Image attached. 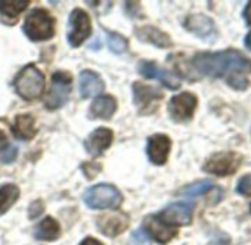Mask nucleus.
<instances>
[{"instance_id":"1","label":"nucleus","mask_w":251,"mask_h":245,"mask_svg":"<svg viewBox=\"0 0 251 245\" xmlns=\"http://www.w3.org/2000/svg\"><path fill=\"white\" fill-rule=\"evenodd\" d=\"M192 65L202 75L213 78H230L235 75L251 74V59L236 50L197 53L192 58Z\"/></svg>"},{"instance_id":"2","label":"nucleus","mask_w":251,"mask_h":245,"mask_svg":"<svg viewBox=\"0 0 251 245\" xmlns=\"http://www.w3.org/2000/svg\"><path fill=\"white\" fill-rule=\"evenodd\" d=\"M14 86L17 93L25 100H34L45 90V75L34 65L24 67L15 77Z\"/></svg>"},{"instance_id":"3","label":"nucleus","mask_w":251,"mask_h":245,"mask_svg":"<svg viewBox=\"0 0 251 245\" xmlns=\"http://www.w3.org/2000/svg\"><path fill=\"white\" fill-rule=\"evenodd\" d=\"M84 202L93 210H114L123 202L121 192L109 183H99L92 186L84 194Z\"/></svg>"},{"instance_id":"4","label":"nucleus","mask_w":251,"mask_h":245,"mask_svg":"<svg viewBox=\"0 0 251 245\" xmlns=\"http://www.w3.org/2000/svg\"><path fill=\"white\" fill-rule=\"evenodd\" d=\"M24 31L33 42H45L55 34V21L45 9H34L25 20Z\"/></svg>"},{"instance_id":"5","label":"nucleus","mask_w":251,"mask_h":245,"mask_svg":"<svg viewBox=\"0 0 251 245\" xmlns=\"http://www.w3.org/2000/svg\"><path fill=\"white\" fill-rule=\"evenodd\" d=\"M73 87V77L65 71H58L52 75V86L46 96V108L58 109L61 108L70 96Z\"/></svg>"},{"instance_id":"6","label":"nucleus","mask_w":251,"mask_h":245,"mask_svg":"<svg viewBox=\"0 0 251 245\" xmlns=\"http://www.w3.org/2000/svg\"><path fill=\"white\" fill-rule=\"evenodd\" d=\"M241 163L242 157L236 152H217L205 161L204 170L214 176L225 177L233 174L239 169Z\"/></svg>"},{"instance_id":"7","label":"nucleus","mask_w":251,"mask_h":245,"mask_svg":"<svg viewBox=\"0 0 251 245\" xmlns=\"http://www.w3.org/2000/svg\"><path fill=\"white\" fill-rule=\"evenodd\" d=\"M92 33V23L83 9H74L68 21V42L73 48H78Z\"/></svg>"},{"instance_id":"8","label":"nucleus","mask_w":251,"mask_h":245,"mask_svg":"<svg viewBox=\"0 0 251 245\" xmlns=\"http://www.w3.org/2000/svg\"><path fill=\"white\" fill-rule=\"evenodd\" d=\"M133 99H135V105L138 111L142 115H148V114H152L158 108V103L163 99V93L158 89H154L144 83H135Z\"/></svg>"},{"instance_id":"9","label":"nucleus","mask_w":251,"mask_h":245,"mask_svg":"<svg viewBox=\"0 0 251 245\" xmlns=\"http://www.w3.org/2000/svg\"><path fill=\"white\" fill-rule=\"evenodd\" d=\"M198 105V99L195 95L192 93H179L176 96H173L169 102V112L170 117L176 121V122H185L189 121L194 117V112L197 109Z\"/></svg>"},{"instance_id":"10","label":"nucleus","mask_w":251,"mask_h":245,"mask_svg":"<svg viewBox=\"0 0 251 245\" xmlns=\"http://www.w3.org/2000/svg\"><path fill=\"white\" fill-rule=\"evenodd\" d=\"M194 205L188 202H175L166 207L157 217L167 226H186L192 220Z\"/></svg>"},{"instance_id":"11","label":"nucleus","mask_w":251,"mask_h":245,"mask_svg":"<svg viewBox=\"0 0 251 245\" xmlns=\"http://www.w3.org/2000/svg\"><path fill=\"white\" fill-rule=\"evenodd\" d=\"M172 148V141L166 135H154L148 139L147 154L152 164L163 166L166 164Z\"/></svg>"},{"instance_id":"12","label":"nucleus","mask_w":251,"mask_h":245,"mask_svg":"<svg viewBox=\"0 0 251 245\" xmlns=\"http://www.w3.org/2000/svg\"><path fill=\"white\" fill-rule=\"evenodd\" d=\"M185 28L204 40H213L217 36L214 23L211 21V18H208L202 14L189 15L185 20Z\"/></svg>"},{"instance_id":"13","label":"nucleus","mask_w":251,"mask_h":245,"mask_svg":"<svg viewBox=\"0 0 251 245\" xmlns=\"http://www.w3.org/2000/svg\"><path fill=\"white\" fill-rule=\"evenodd\" d=\"M138 70L141 73V75L147 77V78H157L158 81H161L166 87L176 90L180 87V81L179 78H176V75H173L169 71L160 70L158 65L155 62H150V61H142L138 65Z\"/></svg>"},{"instance_id":"14","label":"nucleus","mask_w":251,"mask_h":245,"mask_svg":"<svg viewBox=\"0 0 251 245\" xmlns=\"http://www.w3.org/2000/svg\"><path fill=\"white\" fill-rule=\"evenodd\" d=\"M144 230L148 236L155 239L158 244H167L176 236V230L164 224L157 216H148L144 220Z\"/></svg>"},{"instance_id":"15","label":"nucleus","mask_w":251,"mask_h":245,"mask_svg":"<svg viewBox=\"0 0 251 245\" xmlns=\"http://www.w3.org/2000/svg\"><path fill=\"white\" fill-rule=\"evenodd\" d=\"M112 139H114V133L109 129L100 127V129H96L93 133H90L84 147L92 157H99L111 147Z\"/></svg>"},{"instance_id":"16","label":"nucleus","mask_w":251,"mask_h":245,"mask_svg":"<svg viewBox=\"0 0 251 245\" xmlns=\"http://www.w3.org/2000/svg\"><path fill=\"white\" fill-rule=\"evenodd\" d=\"M78 87H80V96L87 99V98H93V96H98L99 93H102L105 89V83L99 77V74H96L95 71L84 70L80 73Z\"/></svg>"},{"instance_id":"17","label":"nucleus","mask_w":251,"mask_h":245,"mask_svg":"<svg viewBox=\"0 0 251 245\" xmlns=\"http://www.w3.org/2000/svg\"><path fill=\"white\" fill-rule=\"evenodd\" d=\"M129 226L127 216L123 214H112V216H100L98 219V227L99 230L106 236H117L121 232H124Z\"/></svg>"},{"instance_id":"18","label":"nucleus","mask_w":251,"mask_h":245,"mask_svg":"<svg viewBox=\"0 0 251 245\" xmlns=\"http://www.w3.org/2000/svg\"><path fill=\"white\" fill-rule=\"evenodd\" d=\"M136 36L139 40L142 42H147V43H151L157 48H170L173 45L172 39L161 30L152 27V25H145V27H139L136 28Z\"/></svg>"},{"instance_id":"19","label":"nucleus","mask_w":251,"mask_h":245,"mask_svg":"<svg viewBox=\"0 0 251 245\" xmlns=\"http://www.w3.org/2000/svg\"><path fill=\"white\" fill-rule=\"evenodd\" d=\"M115 111H117V100L112 96H99L92 102L89 108V117L93 120L95 118L109 120Z\"/></svg>"},{"instance_id":"20","label":"nucleus","mask_w":251,"mask_h":245,"mask_svg":"<svg viewBox=\"0 0 251 245\" xmlns=\"http://www.w3.org/2000/svg\"><path fill=\"white\" fill-rule=\"evenodd\" d=\"M14 135L18 139L23 141H30L36 136L37 127H36V120L31 114H20L15 118L14 127H12Z\"/></svg>"},{"instance_id":"21","label":"nucleus","mask_w":251,"mask_h":245,"mask_svg":"<svg viewBox=\"0 0 251 245\" xmlns=\"http://www.w3.org/2000/svg\"><path fill=\"white\" fill-rule=\"evenodd\" d=\"M34 235L40 241H55L61 235V226H59V223L55 219L46 217V219H43L39 223Z\"/></svg>"},{"instance_id":"22","label":"nucleus","mask_w":251,"mask_h":245,"mask_svg":"<svg viewBox=\"0 0 251 245\" xmlns=\"http://www.w3.org/2000/svg\"><path fill=\"white\" fill-rule=\"evenodd\" d=\"M20 196V189L18 186L8 183L0 188V214L6 213L18 199Z\"/></svg>"},{"instance_id":"23","label":"nucleus","mask_w":251,"mask_h":245,"mask_svg":"<svg viewBox=\"0 0 251 245\" xmlns=\"http://www.w3.org/2000/svg\"><path fill=\"white\" fill-rule=\"evenodd\" d=\"M28 3H30L28 0H2V2H0V14L5 18L15 21V18L23 11H25Z\"/></svg>"},{"instance_id":"24","label":"nucleus","mask_w":251,"mask_h":245,"mask_svg":"<svg viewBox=\"0 0 251 245\" xmlns=\"http://www.w3.org/2000/svg\"><path fill=\"white\" fill-rule=\"evenodd\" d=\"M210 189H213V183L210 180H201V182L188 185L183 189H180V195H185V196H200V195L207 194Z\"/></svg>"},{"instance_id":"25","label":"nucleus","mask_w":251,"mask_h":245,"mask_svg":"<svg viewBox=\"0 0 251 245\" xmlns=\"http://www.w3.org/2000/svg\"><path fill=\"white\" fill-rule=\"evenodd\" d=\"M106 39H108V48L111 52L120 55L127 50V40H126L123 36H120L117 33H109L106 36Z\"/></svg>"},{"instance_id":"26","label":"nucleus","mask_w":251,"mask_h":245,"mask_svg":"<svg viewBox=\"0 0 251 245\" xmlns=\"http://www.w3.org/2000/svg\"><path fill=\"white\" fill-rule=\"evenodd\" d=\"M130 245H151L150 236L145 233L144 229H138L130 236Z\"/></svg>"},{"instance_id":"27","label":"nucleus","mask_w":251,"mask_h":245,"mask_svg":"<svg viewBox=\"0 0 251 245\" xmlns=\"http://www.w3.org/2000/svg\"><path fill=\"white\" fill-rule=\"evenodd\" d=\"M236 192L244 196H251V174H245L244 177H241L236 186Z\"/></svg>"},{"instance_id":"28","label":"nucleus","mask_w":251,"mask_h":245,"mask_svg":"<svg viewBox=\"0 0 251 245\" xmlns=\"http://www.w3.org/2000/svg\"><path fill=\"white\" fill-rule=\"evenodd\" d=\"M17 157H18V148L14 145L5 148L2 152H0V160H2V163H5V164L14 163L17 160Z\"/></svg>"},{"instance_id":"29","label":"nucleus","mask_w":251,"mask_h":245,"mask_svg":"<svg viewBox=\"0 0 251 245\" xmlns=\"http://www.w3.org/2000/svg\"><path fill=\"white\" fill-rule=\"evenodd\" d=\"M227 84L232 86L236 90H244V89L248 87V80L244 75H235V77L227 78Z\"/></svg>"},{"instance_id":"30","label":"nucleus","mask_w":251,"mask_h":245,"mask_svg":"<svg viewBox=\"0 0 251 245\" xmlns=\"http://www.w3.org/2000/svg\"><path fill=\"white\" fill-rule=\"evenodd\" d=\"M42 211H43V202H42V201H36V202H33L31 207H30V217L34 219V217L40 216Z\"/></svg>"},{"instance_id":"31","label":"nucleus","mask_w":251,"mask_h":245,"mask_svg":"<svg viewBox=\"0 0 251 245\" xmlns=\"http://www.w3.org/2000/svg\"><path fill=\"white\" fill-rule=\"evenodd\" d=\"M244 18H245L247 24L251 25V2H248L245 9H244Z\"/></svg>"},{"instance_id":"32","label":"nucleus","mask_w":251,"mask_h":245,"mask_svg":"<svg viewBox=\"0 0 251 245\" xmlns=\"http://www.w3.org/2000/svg\"><path fill=\"white\" fill-rule=\"evenodd\" d=\"M80 245H103L102 242H99L98 239H95V238H86L84 241H81V244Z\"/></svg>"},{"instance_id":"33","label":"nucleus","mask_w":251,"mask_h":245,"mask_svg":"<svg viewBox=\"0 0 251 245\" xmlns=\"http://www.w3.org/2000/svg\"><path fill=\"white\" fill-rule=\"evenodd\" d=\"M245 46H247V49L248 50H251V31L247 34V37H245Z\"/></svg>"},{"instance_id":"34","label":"nucleus","mask_w":251,"mask_h":245,"mask_svg":"<svg viewBox=\"0 0 251 245\" xmlns=\"http://www.w3.org/2000/svg\"><path fill=\"white\" fill-rule=\"evenodd\" d=\"M5 144H6V136H5V133L2 130H0V148H2Z\"/></svg>"}]
</instances>
